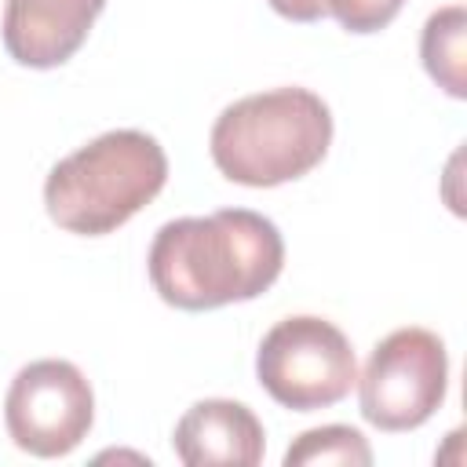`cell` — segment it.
I'll use <instances>...</instances> for the list:
<instances>
[{
	"label": "cell",
	"instance_id": "cell-1",
	"mask_svg": "<svg viewBox=\"0 0 467 467\" xmlns=\"http://www.w3.org/2000/svg\"><path fill=\"white\" fill-rule=\"evenodd\" d=\"M146 266L168 306L215 310L263 296L285 266V241L252 208L182 215L157 230Z\"/></svg>",
	"mask_w": 467,
	"mask_h": 467
},
{
	"label": "cell",
	"instance_id": "cell-3",
	"mask_svg": "<svg viewBox=\"0 0 467 467\" xmlns=\"http://www.w3.org/2000/svg\"><path fill=\"white\" fill-rule=\"evenodd\" d=\"M168 182L161 142L135 128H117L62 157L44 182L47 215L84 237H102L142 212Z\"/></svg>",
	"mask_w": 467,
	"mask_h": 467
},
{
	"label": "cell",
	"instance_id": "cell-8",
	"mask_svg": "<svg viewBox=\"0 0 467 467\" xmlns=\"http://www.w3.org/2000/svg\"><path fill=\"white\" fill-rule=\"evenodd\" d=\"M171 449L186 467H255L266 449L259 416L230 398H204L182 412Z\"/></svg>",
	"mask_w": 467,
	"mask_h": 467
},
{
	"label": "cell",
	"instance_id": "cell-9",
	"mask_svg": "<svg viewBox=\"0 0 467 467\" xmlns=\"http://www.w3.org/2000/svg\"><path fill=\"white\" fill-rule=\"evenodd\" d=\"M467 11L460 4L434 11L423 22L420 33V58L423 69L434 77L438 88H445L452 99L467 95V77H463V58H467Z\"/></svg>",
	"mask_w": 467,
	"mask_h": 467
},
{
	"label": "cell",
	"instance_id": "cell-7",
	"mask_svg": "<svg viewBox=\"0 0 467 467\" xmlns=\"http://www.w3.org/2000/svg\"><path fill=\"white\" fill-rule=\"evenodd\" d=\"M106 0H7L4 4V51L29 69H55L69 62L88 40Z\"/></svg>",
	"mask_w": 467,
	"mask_h": 467
},
{
	"label": "cell",
	"instance_id": "cell-12",
	"mask_svg": "<svg viewBox=\"0 0 467 467\" xmlns=\"http://www.w3.org/2000/svg\"><path fill=\"white\" fill-rule=\"evenodd\" d=\"M266 4L292 22H317L328 15V0H266Z\"/></svg>",
	"mask_w": 467,
	"mask_h": 467
},
{
	"label": "cell",
	"instance_id": "cell-10",
	"mask_svg": "<svg viewBox=\"0 0 467 467\" xmlns=\"http://www.w3.org/2000/svg\"><path fill=\"white\" fill-rule=\"evenodd\" d=\"M317 463L368 467V463H372V449H368L365 434L354 431V427H347V423L314 427V431H303V434L288 445L285 467H317Z\"/></svg>",
	"mask_w": 467,
	"mask_h": 467
},
{
	"label": "cell",
	"instance_id": "cell-4",
	"mask_svg": "<svg viewBox=\"0 0 467 467\" xmlns=\"http://www.w3.org/2000/svg\"><path fill=\"white\" fill-rule=\"evenodd\" d=\"M255 376L277 405L314 412L350 394L358 383V358L350 339L332 321L296 314L263 336L255 350Z\"/></svg>",
	"mask_w": 467,
	"mask_h": 467
},
{
	"label": "cell",
	"instance_id": "cell-2",
	"mask_svg": "<svg viewBox=\"0 0 467 467\" xmlns=\"http://www.w3.org/2000/svg\"><path fill=\"white\" fill-rule=\"evenodd\" d=\"M332 142V113L310 88H270L230 102L212 124V161L241 186H281L314 171Z\"/></svg>",
	"mask_w": 467,
	"mask_h": 467
},
{
	"label": "cell",
	"instance_id": "cell-6",
	"mask_svg": "<svg viewBox=\"0 0 467 467\" xmlns=\"http://www.w3.org/2000/svg\"><path fill=\"white\" fill-rule=\"evenodd\" d=\"M95 394L73 361L44 358L15 372L4 398L11 441L40 460L69 456L91 431Z\"/></svg>",
	"mask_w": 467,
	"mask_h": 467
},
{
	"label": "cell",
	"instance_id": "cell-11",
	"mask_svg": "<svg viewBox=\"0 0 467 467\" xmlns=\"http://www.w3.org/2000/svg\"><path fill=\"white\" fill-rule=\"evenodd\" d=\"M405 0H328V15H336V22L347 33H379L387 29Z\"/></svg>",
	"mask_w": 467,
	"mask_h": 467
},
{
	"label": "cell",
	"instance_id": "cell-5",
	"mask_svg": "<svg viewBox=\"0 0 467 467\" xmlns=\"http://www.w3.org/2000/svg\"><path fill=\"white\" fill-rule=\"evenodd\" d=\"M449 387V354L431 328H394L383 336L365 372L358 376L361 416L379 431H416L423 427Z\"/></svg>",
	"mask_w": 467,
	"mask_h": 467
}]
</instances>
